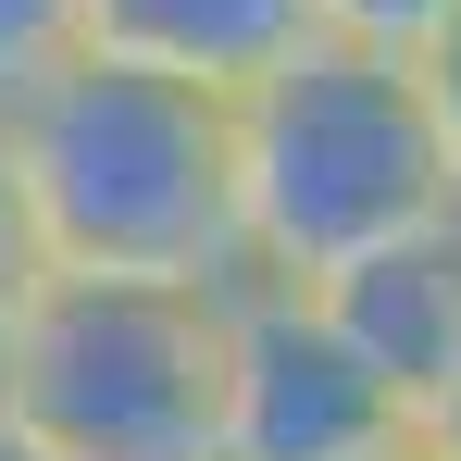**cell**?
Here are the masks:
<instances>
[{
	"label": "cell",
	"instance_id": "cell-1",
	"mask_svg": "<svg viewBox=\"0 0 461 461\" xmlns=\"http://www.w3.org/2000/svg\"><path fill=\"white\" fill-rule=\"evenodd\" d=\"M0 187L38 275L100 287H249L237 275V125L212 87L76 50L0 113Z\"/></svg>",
	"mask_w": 461,
	"mask_h": 461
},
{
	"label": "cell",
	"instance_id": "cell-2",
	"mask_svg": "<svg viewBox=\"0 0 461 461\" xmlns=\"http://www.w3.org/2000/svg\"><path fill=\"white\" fill-rule=\"evenodd\" d=\"M225 125H237V275L249 287H337L349 262L461 212L411 63L300 38L262 87L225 100Z\"/></svg>",
	"mask_w": 461,
	"mask_h": 461
},
{
	"label": "cell",
	"instance_id": "cell-3",
	"mask_svg": "<svg viewBox=\"0 0 461 461\" xmlns=\"http://www.w3.org/2000/svg\"><path fill=\"white\" fill-rule=\"evenodd\" d=\"M225 300L38 275L0 337V411L50 461H225Z\"/></svg>",
	"mask_w": 461,
	"mask_h": 461
},
{
	"label": "cell",
	"instance_id": "cell-4",
	"mask_svg": "<svg viewBox=\"0 0 461 461\" xmlns=\"http://www.w3.org/2000/svg\"><path fill=\"white\" fill-rule=\"evenodd\" d=\"M411 411L375 362L337 337L312 287H237L225 300V461H399Z\"/></svg>",
	"mask_w": 461,
	"mask_h": 461
},
{
	"label": "cell",
	"instance_id": "cell-5",
	"mask_svg": "<svg viewBox=\"0 0 461 461\" xmlns=\"http://www.w3.org/2000/svg\"><path fill=\"white\" fill-rule=\"evenodd\" d=\"M312 300L337 312V337L375 362V386L424 424L461 386V212L424 225V237H399V249H375V262H349V275L312 287Z\"/></svg>",
	"mask_w": 461,
	"mask_h": 461
},
{
	"label": "cell",
	"instance_id": "cell-6",
	"mask_svg": "<svg viewBox=\"0 0 461 461\" xmlns=\"http://www.w3.org/2000/svg\"><path fill=\"white\" fill-rule=\"evenodd\" d=\"M76 38L100 63H138V76L237 100L312 38V13L300 0H76Z\"/></svg>",
	"mask_w": 461,
	"mask_h": 461
},
{
	"label": "cell",
	"instance_id": "cell-7",
	"mask_svg": "<svg viewBox=\"0 0 461 461\" xmlns=\"http://www.w3.org/2000/svg\"><path fill=\"white\" fill-rule=\"evenodd\" d=\"M312 38H337V50H375V63H424L437 50V25H449L461 0H300Z\"/></svg>",
	"mask_w": 461,
	"mask_h": 461
},
{
	"label": "cell",
	"instance_id": "cell-8",
	"mask_svg": "<svg viewBox=\"0 0 461 461\" xmlns=\"http://www.w3.org/2000/svg\"><path fill=\"white\" fill-rule=\"evenodd\" d=\"M87 38H76V0H0V113L25 100L38 76H63Z\"/></svg>",
	"mask_w": 461,
	"mask_h": 461
},
{
	"label": "cell",
	"instance_id": "cell-9",
	"mask_svg": "<svg viewBox=\"0 0 461 461\" xmlns=\"http://www.w3.org/2000/svg\"><path fill=\"white\" fill-rule=\"evenodd\" d=\"M411 76H424V113H437V162H449V200H461V13L437 25V50H424Z\"/></svg>",
	"mask_w": 461,
	"mask_h": 461
},
{
	"label": "cell",
	"instance_id": "cell-10",
	"mask_svg": "<svg viewBox=\"0 0 461 461\" xmlns=\"http://www.w3.org/2000/svg\"><path fill=\"white\" fill-rule=\"evenodd\" d=\"M25 287H38V249H25V212H13V187H0V337H13Z\"/></svg>",
	"mask_w": 461,
	"mask_h": 461
},
{
	"label": "cell",
	"instance_id": "cell-11",
	"mask_svg": "<svg viewBox=\"0 0 461 461\" xmlns=\"http://www.w3.org/2000/svg\"><path fill=\"white\" fill-rule=\"evenodd\" d=\"M411 449H424V461H461V386L424 411V424H411Z\"/></svg>",
	"mask_w": 461,
	"mask_h": 461
},
{
	"label": "cell",
	"instance_id": "cell-12",
	"mask_svg": "<svg viewBox=\"0 0 461 461\" xmlns=\"http://www.w3.org/2000/svg\"><path fill=\"white\" fill-rule=\"evenodd\" d=\"M0 461H50V449H38V437H25V424H13V411H0Z\"/></svg>",
	"mask_w": 461,
	"mask_h": 461
},
{
	"label": "cell",
	"instance_id": "cell-13",
	"mask_svg": "<svg viewBox=\"0 0 461 461\" xmlns=\"http://www.w3.org/2000/svg\"><path fill=\"white\" fill-rule=\"evenodd\" d=\"M399 461H424V449H399Z\"/></svg>",
	"mask_w": 461,
	"mask_h": 461
}]
</instances>
